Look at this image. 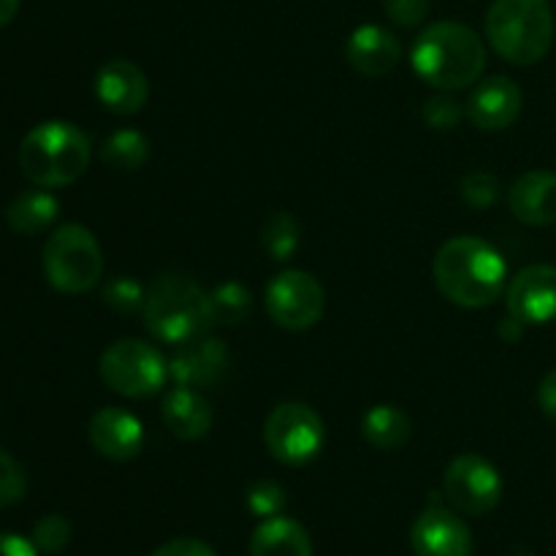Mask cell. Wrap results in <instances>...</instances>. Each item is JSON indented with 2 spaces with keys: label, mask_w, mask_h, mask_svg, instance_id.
<instances>
[{
  "label": "cell",
  "mask_w": 556,
  "mask_h": 556,
  "mask_svg": "<svg viewBox=\"0 0 556 556\" xmlns=\"http://www.w3.org/2000/svg\"><path fill=\"white\" fill-rule=\"evenodd\" d=\"M432 275L448 302L465 309H481L497 302L505 291L508 266L483 239L454 237L434 255Z\"/></svg>",
  "instance_id": "obj_1"
},
{
  "label": "cell",
  "mask_w": 556,
  "mask_h": 556,
  "mask_svg": "<svg viewBox=\"0 0 556 556\" xmlns=\"http://www.w3.org/2000/svg\"><path fill=\"white\" fill-rule=\"evenodd\" d=\"M416 74L443 92L476 85L486 71V47L462 22H434L416 38L410 52Z\"/></svg>",
  "instance_id": "obj_2"
},
{
  "label": "cell",
  "mask_w": 556,
  "mask_h": 556,
  "mask_svg": "<svg viewBox=\"0 0 556 556\" xmlns=\"http://www.w3.org/2000/svg\"><path fill=\"white\" fill-rule=\"evenodd\" d=\"M92 147L85 130L65 119H47L27 130L20 144V168L38 188H65L90 166Z\"/></svg>",
  "instance_id": "obj_3"
},
{
  "label": "cell",
  "mask_w": 556,
  "mask_h": 556,
  "mask_svg": "<svg viewBox=\"0 0 556 556\" xmlns=\"http://www.w3.org/2000/svg\"><path fill=\"white\" fill-rule=\"evenodd\" d=\"M486 38L514 65H535L554 43L548 0H494L486 11Z\"/></svg>",
  "instance_id": "obj_4"
},
{
  "label": "cell",
  "mask_w": 556,
  "mask_h": 556,
  "mask_svg": "<svg viewBox=\"0 0 556 556\" xmlns=\"http://www.w3.org/2000/svg\"><path fill=\"white\" fill-rule=\"evenodd\" d=\"M144 326L155 340L185 345L212 326L210 293L185 275H161L147 288Z\"/></svg>",
  "instance_id": "obj_5"
},
{
  "label": "cell",
  "mask_w": 556,
  "mask_h": 556,
  "mask_svg": "<svg viewBox=\"0 0 556 556\" xmlns=\"http://www.w3.org/2000/svg\"><path fill=\"white\" fill-rule=\"evenodd\" d=\"M43 275L60 293H85L103 275V250L96 233L79 223H65L49 233L43 244Z\"/></svg>",
  "instance_id": "obj_6"
},
{
  "label": "cell",
  "mask_w": 556,
  "mask_h": 556,
  "mask_svg": "<svg viewBox=\"0 0 556 556\" xmlns=\"http://www.w3.org/2000/svg\"><path fill=\"white\" fill-rule=\"evenodd\" d=\"M168 362L157 348L141 340H117L103 351L101 380L119 396L147 400L168 380Z\"/></svg>",
  "instance_id": "obj_7"
},
{
  "label": "cell",
  "mask_w": 556,
  "mask_h": 556,
  "mask_svg": "<svg viewBox=\"0 0 556 556\" xmlns=\"http://www.w3.org/2000/svg\"><path fill=\"white\" fill-rule=\"evenodd\" d=\"M264 443L269 454L282 465H309L324 451V418L304 402H282L266 418Z\"/></svg>",
  "instance_id": "obj_8"
},
{
  "label": "cell",
  "mask_w": 556,
  "mask_h": 556,
  "mask_svg": "<svg viewBox=\"0 0 556 556\" xmlns=\"http://www.w3.org/2000/svg\"><path fill=\"white\" fill-rule=\"evenodd\" d=\"M264 304L280 329L307 331L324 318L326 291L309 271L286 269L266 286Z\"/></svg>",
  "instance_id": "obj_9"
},
{
  "label": "cell",
  "mask_w": 556,
  "mask_h": 556,
  "mask_svg": "<svg viewBox=\"0 0 556 556\" xmlns=\"http://www.w3.org/2000/svg\"><path fill=\"white\" fill-rule=\"evenodd\" d=\"M443 489L454 510L465 516L492 514L503 497V478L489 459L478 454H462L448 465Z\"/></svg>",
  "instance_id": "obj_10"
},
{
  "label": "cell",
  "mask_w": 556,
  "mask_h": 556,
  "mask_svg": "<svg viewBox=\"0 0 556 556\" xmlns=\"http://www.w3.org/2000/svg\"><path fill=\"white\" fill-rule=\"evenodd\" d=\"M416 556H472V532L454 510L429 505L410 527Z\"/></svg>",
  "instance_id": "obj_11"
},
{
  "label": "cell",
  "mask_w": 556,
  "mask_h": 556,
  "mask_svg": "<svg viewBox=\"0 0 556 556\" xmlns=\"http://www.w3.org/2000/svg\"><path fill=\"white\" fill-rule=\"evenodd\" d=\"M179 351L168 362L174 383L188 386V389L204 391L223 383L228 372V348L217 337H195V340L177 345Z\"/></svg>",
  "instance_id": "obj_12"
},
{
  "label": "cell",
  "mask_w": 556,
  "mask_h": 556,
  "mask_svg": "<svg viewBox=\"0 0 556 556\" xmlns=\"http://www.w3.org/2000/svg\"><path fill=\"white\" fill-rule=\"evenodd\" d=\"M508 313L525 326L552 324L556 318V266H525L508 282Z\"/></svg>",
  "instance_id": "obj_13"
},
{
  "label": "cell",
  "mask_w": 556,
  "mask_h": 556,
  "mask_svg": "<svg viewBox=\"0 0 556 556\" xmlns=\"http://www.w3.org/2000/svg\"><path fill=\"white\" fill-rule=\"evenodd\" d=\"M467 117L481 130H505L516 123L521 112V90L510 76H486L478 79L470 101H467Z\"/></svg>",
  "instance_id": "obj_14"
},
{
  "label": "cell",
  "mask_w": 556,
  "mask_h": 556,
  "mask_svg": "<svg viewBox=\"0 0 556 556\" xmlns=\"http://www.w3.org/2000/svg\"><path fill=\"white\" fill-rule=\"evenodd\" d=\"M96 96L109 112L114 114H136L144 109L150 98V79L144 71L130 60H109L98 68Z\"/></svg>",
  "instance_id": "obj_15"
},
{
  "label": "cell",
  "mask_w": 556,
  "mask_h": 556,
  "mask_svg": "<svg viewBox=\"0 0 556 556\" xmlns=\"http://www.w3.org/2000/svg\"><path fill=\"white\" fill-rule=\"evenodd\" d=\"M90 443L101 456L112 462H128L139 456L144 445V427L134 413L123 407H103L90 418Z\"/></svg>",
  "instance_id": "obj_16"
},
{
  "label": "cell",
  "mask_w": 556,
  "mask_h": 556,
  "mask_svg": "<svg viewBox=\"0 0 556 556\" xmlns=\"http://www.w3.org/2000/svg\"><path fill=\"white\" fill-rule=\"evenodd\" d=\"M345 58L351 68L364 76H383L396 68L402 60V43L389 27L362 25L351 33L345 47Z\"/></svg>",
  "instance_id": "obj_17"
},
{
  "label": "cell",
  "mask_w": 556,
  "mask_h": 556,
  "mask_svg": "<svg viewBox=\"0 0 556 556\" xmlns=\"http://www.w3.org/2000/svg\"><path fill=\"white\" fill-rule=\"evenodd\" d=\"M508 206L525 226H552L556 223V174L543 168L521 174L510 185Z\"/></svg>",
  "instance_id": "obj_18"
},
{
  "label": "cell",
  "mask_w": 556,
  "mask_h": 556,
  "mask_svg": "<svg viewBox=\"0 0 556 556\" xmlns=\"http://www.w3.org/2000/svg\"><path fill=\"white\" fill-rule=\"evenodd\" d=\"M163 424L179 440H201L212 429V407L204 394L188 386H177L163 400Z\"/></svg>",
  "instance_id": "obj_19"
},
{
  "label": "cell",
  "mask_w": 556,
  "mask_h": 556,
  "mask_svg": "<svg viewBox=\"0 0 556 556\" xmlns=\"http://www.w3.org/2000/svg\"><path fill=\"white\" fill-rule=\"evenodd\" d=\"M250 556H313V541L299 521L271 516L255 527Z\"/></svg>",
  "instance_id": "obj_20"
},
{
  "label": "cell",
  "mask_w": 556,
  "mask_h": 556,
  "mask_svg": "<svg viewBox=\"0 0 556 556\" xmlns=\"http://www.w3.org/2000/svg\"><path fill=\"white\" fill-rule=\"evenodd\" d=\"M60 215V201L58 195L49 193V188L25 190V193L16 195L14 201L5 210V223H9L11 231L22 233V237H33V233H41L58 220Z\"/></svg>",
  "instance_id": "obj_21"
},
{
  "label": "cell",
  "mask_w": 556,
  "mask_h": 556,
  "mask_svg": "<svg viewBox=\"0 0 556 556\" xmlns=\"http://www.w3.org/2000/svg\"><path fill=\"white\" fill-rule=\"evenodd\" d=\"M362 434L375 448L396 451L413 438V421L402 407L375 405L364 413Z\"/></svg>",
  "instance_id": "obj_22"
},
{
  "label": "cell",
  "mask_w": 556,
  "mask_h": 556,
  "mask_svg": "<svg viewBox=\"0 0 556 556\" xmlns=\"http://www.w3.org/2000/svg\"><path fill=\"white\" fill-rule=\"evenodd\" d=\"M147 157H150V141L134 128L114 130L101 144V161L117 172H136L144 166Z\"/></svg>",
  "instance_id": "obj_23"
},
{
  "label": "cell",
  "mask_w": 556,
  "mask_h": 556,
  "mask_svg": "<svg viewBox=\"0 0 556 556\" xmlns=\"http://www.w3.org/2000/svg\"><path fill=\"white\" fill-rule=\"evenodd\" d=\"M302 242V226L291 212H271L261 228V244L271 261H288Z\"/></svg>",
  "instance_id": "obj_24"
},
{
  "label": "cell",
  "mask_w": 556,
  "mask_h": 556,
  "mask_svg": "<svg viewBox=\"0 0 556 556\" xmlns=\"http://www.w3.org/2000/svg\"><path fill=\"white\" fill-rule=\"evenodd\" d=\"M253 313V293L242 282H223L210 291V318L217 326H233Z\"/></svg>",
  "instance_id": "obj_25"
},
{
  "label": "cell",
  "mask_w": 556,
  "mask_h": 556,
  "mask_svg": "<svg viewBox=\"0 0 556 556\" xmlns=\"http://www.w3.org/2000/svg\"><path fill=\"white\" fill-rule=\"evenodd\" d=\"M103 302L117 313H139L144 309L147 288L134 277H114L103 286Z\"/></svg>",
  "instance_id": "obj_26"
},
{
  "label": "cell",
  "mask_w": 556,
  "mask_h": 556,
  "mask_svg": "<svg viewBox=\"0 0 556 556\" xmlns=\"http://www.w3.org/2000/svg\"><path fill=\"white\" fill-rule=\"evenodd\" d=\"M71 541V521L60 514H49L33 527V546L41 554H60Z\"/></svg>",
  "instance_id": "obj_27"
},
{
  "label": "cell",
  "mask_w": 556,
  "mask_h": 556,
  "mask_svg": "<svg viewBox=\"0 0 556 556\" xmlns=\"http://www.w3.org/2000/svg\"><path fill=\"white\" fill-rule=\"evenodd\" d=\"M286 508V492L275 481H258L248 489V510L258 519L280 516Z\"/></svg>",
  "instance_id": "obj_28"
},
{
  "label": "cell",
  "mask_w": 556,
  "mask_h": 556,
  "mask_svg": "<svg viewBox=\"0 0 556 556\" xmlns=\"http://www.w3.org/2000/svg\"><path fill=\"white\" fill-rule=\"evenodd\" d=\"M462 199L476 210H486L500 199V179L492 172H470L462 179Z\"/></svg>",
  "instance_id": "obj_29"
},
{
  "label": "cell",
  "mask_w": 556,
  "mask_h": 556,
  "mask_svg": "<svg viewBox=\"0 0 556 556\" xmlns=\"http://www.w3.org/2000/svg\"><path fill=\"white\" fill-rule=\"evenodd\" d=\"M25 492L27 476L22 470V465L11 454L0 451V508L20 503L25 497Z\"/></svg>",
  "instance_id": "obj_30"
},
{
  "label": "cell",
  "mask_w": 556,
  "mask_h": 556,
  "mask_svg": "<svg viewBox=\"0 0 556 556\" xmlns=\"http://www.w3.org/2000/svg\"><path fill=\"white\" fill-rule=\"evenodd\" d=\"M465 109H462L459 101H454L451 96H438V98H429L424 103V119H427L429 128L434 130H451L462 123L465 117Z\"/></svg>",
  "instance_id": "obj_31"
},
{
  "label": "cell",
  "mask_w": 556,
  "mask_h": 556,
  "mask_svg": "<svg viewBox=\"0 0 556 556\" xmlns=\"http://www.w3.org/2000/svg\"><path fill=\"white\" fill-rule=\"evenodd\" d=\"M386 16L400 27H418L429 14V0H383Z\"/></svg>",
  "instance_id": "obj_32"
},
{
  "label": "cell",
  "mask_w": 556,
  "mask_h": 556,
  "mask_svg": "<svg viewBox=\"0 0 556 556\" xmlns=\"http://www.w3.org/2000/svg\"><path fill=\"white\" fill-rule=\"evenodd\" d=\"M152 556H217L210 543L199 541V538H177V541L163 543Z\"/></svg>",
  "instance_id": "obj_33"
},
{
  "label": "cell",
  "mask_w": 556,
  "mask_h": 556,
  "mask_svg": "<svg viewBox=\"0 0 556 556\" xmlns=\"http://www.w3.org/2000/svg\"><path fill=\"white\" fill-rule=\"evenodd\" d=\"M538 405H541L543 416L556 424V369H552L538 386Z\"/></svg>",
  "instance_id": "obj_34"
},
{
  "label": "cell",
  "mask_w": 556,
  "mask_h": 556,
  "mask_svg": "<svg viewBox=\"0 0 556 556\" xmlns=\"http://www.w3.org/2000/svg\"><path fill=\"white\" fill-rule=\"evenodd\" d=\"M0 556H38V548L27 538L0 532Z\"/></svg>",
  "instance_id": "obj_35"
},
{
  "label": "cell",
  "mask_w": 556,
  "mask_h": 556,
  "mask_svg": "<svg viewBox=\"0 0 556 556\" xmlns=\"http://www.w3.org/2000/svg\"><path fill=\"white\" fill-rule=\"evenodd\" d=\"M521 329H525V324H521L519 318H514V315L508 313V318L500 324V337H503L505 342H516L521 337Z\"/></svg>",
  "instance_id": "obj_36"
},
{
  "label": "cell",
  "mask_w": 556,
  "mask_h": 556,
  "mask_svg": "<svg viewBox=\"0 0 556 556\" xmlns=\"http://www.w3.org/2000/svg\"><path fill=\"white\" fill-rule=\"evenodd\" d=\"M20 11V0H0V27L9 25Z\"/></svg>",
  "instance_id": "obj_37"
}]
</instances>
